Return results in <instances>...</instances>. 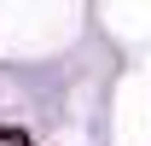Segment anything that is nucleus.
<instances>
[{"label":"nucleus","mask_w":151,"mask_h":146,"mask_svg":"<svg viewBox=\"0 0 151 146\" xmlns=\"http://www.w3.org/2000/svg\"><path fill=\"white\" fill-rule=\"evenodd\" d=\"M0 146H23V134H6V128H0Z\"/></svg>","instance_id":"f257e3e1"}]
</instances>
